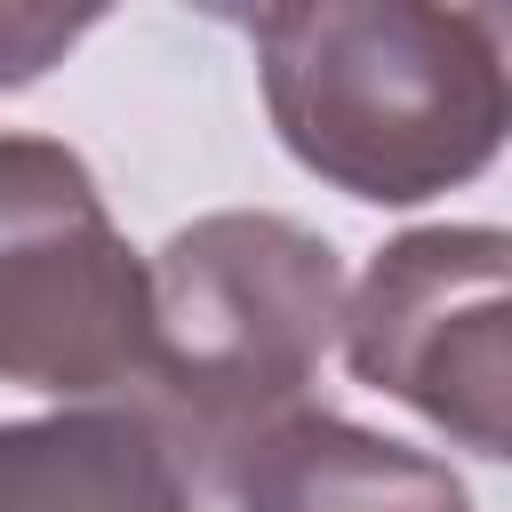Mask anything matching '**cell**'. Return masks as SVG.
I'll list each match as a JSON object with an SVG mask.
<instances>
[{
  "mask_svg": "<svg viewBox=\"0 0 512 512\" xmlns=\"http://www.w3.org/2000/svg\"><path fill=\"white\" fill-rule=\"evenodd\" d=\"M240 512H464V488L448 464L376 440L328 408L280 416L264 440L232 456L216 480Z\"/></svg>",
  "mask_w": 512,
  "mask_h": 512,
  "instance_id": "cell-5",
  "label": "cell"
},
{
  "mask_svg": "<svg viewBox=\"0 0 512 512\" xmlns=\"http://www.w3.org/2000/svg\"><path fill=\"white\" fill-rule=\"evenodd\" d=\"M344 360L448 440L512 464V232L432 224L392 240L344 304Z\"/></svg>",
  "mask_w": 512,
  "mask_h": 512,
  "instance_id": "cell-4",
  "label": "cell"
},
{
  "mask_svg": "<svg viewBox=\"0 0 512 512\" xmlns=\"http://www.w3.org/2000/svg\"><path fill=\"white\" fill-rule=\"evenodd\" d=\"M488 24H496V48H504V72H512V8H488Z\"/></svg>",
  "mask_w": 512,
  "mask_h": 512,
  "instance_id": "cell-8",
  "label": "cell"
},
{
  "mask_svg": "<svg viewBox=\"0 0 512 512\" xmlns=\"http://www.w3.org/2000/svg\"><path fill=\"white\" fill-rule=\"evenodd\" d=\"M344 328L336 248L288 216H208L152 256L144 424L192 480H224L248 440L312 408L304 384Z\"/></svg>",
  "mask_w": 512,
  "mask_h": 512,
  "instance_id": "cell-2",
  "label": "cell"
},
{
  "mask_svg": "<svg viewBox=\"0 0 512 512\" xmlns=\"http://www.w3.org/2000/svg\"><path fill=\"white\" fill-rule=\"evenodd\" d=\"M288 152L352 200H424L512 136V72L488 8L320 0L248 16Z\"/></svg>",
  "mask_w": 512,
  "mask_h": 512,
  "instance_id": "cell-1",
  "label": "cell"
},
{
  "mask_svg": "<svg viewBox=\"0 0 512 512\" xmlns=\"http://www.w3.org/2000/svg\"><path fill=\"white\" fill-rule=\"evenodd\" d=\"M0 376L24 392L152 376V264L128 256L88 168L48 136H0Z\"/></svg>",
  "mask_w": 512,
  "mask_h": 512,
  "instance_id": "cell-3",
  "label": "cell"
},
{
  "mask_svg": "<svg viewBox=\"0 0 512 512\" xmlns=\"http://www.w3.org/2000/svg\"><path fill=\"white\" fill-rule=\"evenodd\" d=\"M96 16H56V8H0V88L40 80Z\"/></svg>",
  "mask_w": 512,
  "mask_h": 512,
  "instance_id": "cell-7",
  "label": "cell"
},
{
  "mask_svg": "<svg viewBox=\"0 0 512 512\" xmlns=\"http://www.w3.org/2000/svg\"><path fill=\"white\" fill-rule=\"evenodd\" d=\"M0 512H200L144 408L0 424Z\"/></svg>",
  "mask_w": 512,
  "mask_h": 512,
  "instance_id": "cell-6",
  "label": "cell"
}]
</instances>
